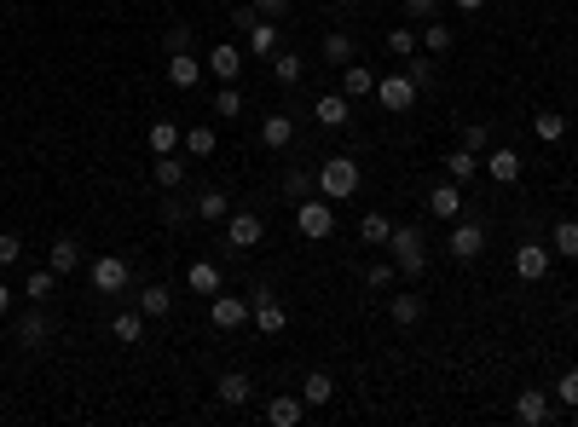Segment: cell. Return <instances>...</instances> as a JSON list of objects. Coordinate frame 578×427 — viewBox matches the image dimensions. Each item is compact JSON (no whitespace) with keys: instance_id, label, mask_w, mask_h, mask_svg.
Returning <instances> with one entry per match:
<instances>
[{"instance_id":"cell-1","label":"cell","mask_w":578,"mask_h":427,"mask_svg":"<svg viewBox=\"0 0 578 427\" xmlns=\"http://www.w3.org/2000/svg\"><path fill=\"white\" fill-rule=\"evenodd\" d=\"M358 180H365V173H358L353 156H324V162H318V191L330 202H348L358 191Z\"/></svg>"},{"instance_id":"cell-2","label":"cell","mask_w":578,"mask_h":427,"mask_svg":"<svg viewBox=\"0 0 578 427\" xmlns=\"http://www.w3.org/2000/svg\"><path fill=\"white\" fill-rule=\"evenodd\" d=\"M382 248L399 260V277H423V272H428V255H423V231H416V226H394V237H387Z\"/></svg>"},{"instance_id":"cell-3","label":"cell","mask_w":578,"mask_h":427,"mask_svg":"<svg viewBox=\"0 0 578 427\" xmlns=\"http://www.w3.org/2000/svg\"><path fill=\"white\" fill-rule=\"evenodd\" d=\"M249 324L260 329V335H284L289 329V312H284V300H278L267 283H260L255 295H249Z\"/></svg>"},{"instance_id":"cell-4","label":"cell","mask_w":578,"mask_h":427,"mask_svg":"<svg viewBox=\"0 0 578 427\" xmlns=\"http://www.w3.org/2000/svg\"><path fill=\"white\" fill-rule=\"evenodd\" d=\"M295 231H301L307 243H324V237L336 231V202H330V197H324V202L301 197V209H295Z\"/></svg>"},{"instance_id":"cell-5","label":"cell","mask_w":578,"mask_h":427,"mask_svg":"<svg viewBox=\"0 0 578 427\" xmlns=\"http://www.w3.org/2000/svg\"><path fill=\"white\" fill-rule=\"evenodd\" d=\"M260 237H267V219H260L255 209H238V214H226V248H238V255H249V248H260Z\"/></svg>"},{"instance_id":"cell-6","label":"cell","mask_w":578,"mask_h":427,"mask_svg":"<svg viewBox=\"0 0 578 427\" xmlns=\"http://www.w3.org/2000/svg\"><path fill=\"white\" fill-rule=\"evenodd\" d=\"M87 283L99 295H122L133 283V272H128V260H122V255H99V260H87Z\"/></svg>"},{"instance_id":"cell-7","label":"cell","mask_w":578,"mask_h":427,"mask_svg":"<svg viewBox=\"0 0 578 427\" xmlns=\"http://www.w3.org/2000/svg\"><path fill=\"white\" fill-rule=\"evenodd\" d=\"M550 243H521V248H514V277H521V283H544V277H550Z\"/></svg>"},{"instance_id":"cell-8","label":"cell","mask_w":578,"mask_h":427,"mask_svg":"<svg viewBox=\"0 0 578 427\" xmlns=\"http://www.w3.org/2000/svg\"><path fill=\"white\" fill-rule=\"evenodd\" d=\"M243 46L238 41H220V46H214V53H209V64H202V70H214V75H220V87H238L243 82Z\"/></svg>"},{"instance_id":"cell-9","label":"cell","mask_w":578,"mask_h":427,"mask_svg":"<svg viewBox=\"0 0 578 427\" xmlns=\"http://www.w3.org/2000/svg\"><path fill=\"white\" fill-rule=\"evenodd\" d=\"M12 335H18V346H46V341L58 335V324L46 318V312H41V300H35V306H29L24 318H18V329H12Z\"/></svg>"},{"instance_id":"cell-10","label":"cell","mask_w":578,"mask_h":427,"mask_svg":"<svg viewBox=\"0 0 578 427\" xmlns=\"http://www.w3.org/2000/svg\"><path fill=\"white\" fill-rule=\"evenodd\" d=\"M377 99L387 104V110H394V116H405V110H411L416 104V87H411V75H382V82H377Z\"/></svg>"},{"instance_id":"cell-11","label":"cell","mask_w":578,"mask_h":427,"mask_svg":"<svg viewBox=\"0 0 578 427\" xmlns=\"http://www.w3.org/2000/svg\"><path fill=\"white\" fill-rule=\"evenodd\" d=\"M446 248H451V260H480V248H486V231H480L475 219H457Z\"/></svg>"},{"instance_id":"cell-12","label":"cell","mask_w":578,"mask_h":427,"mask_svg":"<svg viewBox=\"0 0 578 427\" xmlns=\"http://www.w3.org/2000/svg\"><path fill=\"white\" fill-rule=\"evenodd\" d=\"M348 116H353L348 92H324V99H312V121H318V128H348Z\"/></svg>"},{"instance_id":"cell-13","label":"cell","mask_w":578,"mask_h":427,"mask_svg":"<svg viewBox=\"0 0 578 427\" xmlns=\"http://www.w3.org/2000/svg\"><path fill=\"white\" fill-rule=\"evenodd\" d=\"M428 214H434V219H463V185H457V180H440V185L428 191Z\"/></svg>"},{"instance_id":"cell-14","label":"cell","mask_w":578,"mask_h":427,"mask_svg":"<svg viewBox=\"0 0 578 427\" xmlns=\"http://www.w3.org/2000/svg\"><path fill=\"white\" fill-rule=\"evenodd\" d=\"M209 318H214V329H243L249 324V300L243 295H214Z\"/></svg>"},{"instance_id":"cell-15","label":"cell","mask_w":578,"mask_h":427,"mask_svg":"<svg viewBox=\"0 0 578 427\" xmlns=\"http://www.w3.org/2000/svg\"><path fill=\"white\" fill-rule=\"evenodd\" d=\"M214 399H220V404H231V410H243L249 399H255V382H249L243 370H226L220 382H214Z\"/></svg>"},{"instance_id":"cell-16","label":"cell","mask_w":578,"mask_h":427,"mask_svg":"<svg viewBox=\"0 0 578 427\" xmlns=\"http://www.w3.org/2000/svg\"><path fill=\"white\" fill-rule=\"evenodd\" d=\"M387 318H394L399 329H416L428 318V295H394L387 300Z\"/></svg>"},{"instance_id":"cell-17","label":"cell","mask_w":578,"mask_h":427,"mask_svg":"<svg viewBox=\"0 0 578 427\" xmlns=\"http://www.w3.org/2000/svg\"><path fill=\"white\" fill-rule=\"evenodd\" d=\"M260 145H267V150H289V145H295V116L272 110V116L260 121Z\"/></svg>"},{"instance_id":"cell-18","label":"cell","mask_w":578,"mask_h":427,"mask_svg":"<svg viewBox=\"0 0 578 427\" xmlns=\"http://www.w3.org/2000/svg\"><path fill=\"white\" fill-rule=\"evenodd\" d=\"M514 422H521V427H544V422H550V399H544L538 387H521V399H514Z\"/></svg>"},{"instance_id":"cell-19","label":"cell","mask_w":578,"mask_h":427,"mask_svg":"<svg viewBox=\"0 0 578 427\" xmlns=\"http://www.w3.org/2000/svg\"><path fill=\"white\" fill-rule=\"evenodd\" d=\"M243 53L249 58H272L278 53V24L272 18H255V24H249V35H243Z\"/></svg>"},{"instance_id":"cell-20","label":"cell","mask_w":578,"mask_h":427,"mask_svg":"<svg viewBox=\"0 0 578 427\" xmlns=\"http://www.w3.org/2000/svg\"><path fill=\"white\" fill-rule=\"evenodd\" d=\"M301 416H307V399H301V393H278V399H267V422H272V427H295Z\"/></svg>"},{"instance_id":"cell-21","label":"cell","mask_w":578,"mask_h":427,"mask_svg":"<svg viewBox=\"0 0 578 427\" xmlns=\"http://www.w3.org/2000/svg\"><path fill=\"white\" fill-rule=\"evenodd\" d=\"M480 162H486V173H492L497 185H514V180H521V150H504V145H497V150L480 156Z\"/></svg>"},{"instance_id":"cell-22","label":"cell","mask_w":578,"mask_h":427,"mask_svg":"<svg viewBox=\"0 0 578 427\" xmlns=\"http://www.w3.org/2000/svg\"><path fill=\"white\" fill-rule=\"evenodd\" d=\"M185 289H191V295H220V266H214V260H191V266H185Z\"/></svg>"},{"instance_id":"cell-23","label":"cell","mask_w":578,"mask_h":427,"mask_svg":"<svg viewBox=\"0 0 578 427\" xmlns=\"http://www.w3.org/2000/svg\"><path fill=\"white\" fill-rule=\"evenodd\" d=\"M301 399H307V410L330 404V399H336V375H330V370H307V382H301Z\"/></svg>"},{"instance_id":"cell-24","label":"cell","mask_w":578,"mask_h":427,"mask_svg":"<svg viewBox=\"0 0 578 427\" xmlns=\"http://www.w3.org/2000/svg\"><path fill=\"white\" fill-rule=\"evenodd\" d=\"M168 82H174L180 92H191V87L202 82V64H197L191 53H168Z\"/></svg>"},{"instance_id":"cell-25","label":"cell","mask_w":578,"mask_h":427,"mask_svg":"<svg viewBox=\"0 0 578 427\" xmlns=\"http://www.w3.org/2000/svg\"><path fill=\"white\" fill-rule=\"evenodd\" d=\"M139 312H145V318H168V312H174V289H168V283H145V289H139Z\"/></svg>"},{"instance_id":"cell-26","label":"cell","mask_w":578,"mask_h":427,"mask_svg":"<svg viewBox=\"0 0 578 427\" xmlns=\"http://www.w3.org/2000/svg\"><path fill=\"white\" fill-rule=\"evenodd\" d=\"M46 266H53L58 277H70L75 266H82V243H75V237H58V243L46 248Z\"/></svg>"},{"instance_id":"cell-27","label":"cell","mask_w":578,"mask_h":427,"mask_svg":"<svg viewBox=\"0 0 578 427\" xmlns=\"http://www.w3.org/2000/svg\"><path fill=\"white\" fill-rule=\"evenodd\" d=\"M151 180L162 185V191H180V185H185V162H180L174 150H168V156H151Z\"/></svg>"},{"instance_id":"cell-28","label":"cell","mask_w":578,"mask_h":427,"mask_svg":"<svg viewBox=\"0 0 578 427\" xmlns=\"http://www.w3.org/2000/svg\"><path fill=\"white\" fill-rule=\"evenodd\" d=\"M451 41H457V35H451V24H440V18H428V24H423V35H416V46H423L428 58H446V53H451Z\"/></svg>"},{"instance_id":"cell-29","label":"cell","mask_w":578,"mask_h":427,"mask_svg":"<svg viewBox=\"0 0 578 427\" xmlns=\"http://www.w3.org/2000/svg\"><path fill=\"white\" fill-rule=\"evenodd\" d=\"M341 92H348V99L377 92V70H370V64H341Z\"/></svg>"},{"instance_id":"cell-30","label":"cell","mask_w":578,"mask_h":427,"mask_svg":"<svg viewBox=\"0 0 578 427\" xmlns=\"http://www.w3.org/2000/svg\"><path fill=\"white\" fill-rule=\"evenodd\" d=\"M111 335L122 341V346H139V341H145V312H116V318H111Z\"/></svg>"},{"instance_id":"cell-31","label":"cell","mask_w":578,"mask_h":427,"mask_svg":"<svg viewBox=\"0 0 578 427\" xmlns=\"http://www.w3.org/2000/svg\"><path fill=\"white\" fill-rule=\"evenodd\" d=\"M180 145H185V133H180L168 116H156V121H151V156H168V150H180Z\"/></svg>"},{"instance_id":"cell-32","label":"cell","mask_w":578,"mask_h":427,"mask_svg":"<svg viewBox=\"0 0 578 427\" xmlns=\"http://www.w3.org/2000/svg\"><path fill=\"white\" fill-rule=\"evenodd\" d=\"M475 168H480V150H468V145H457V150L446 156V180H457V185L475 180Z\"/></svg>"},{"instance_id":"cell-33","label":"cell","mask_w":578,"mask_h":427,"mask_svg":"<svg viewBox=\"0 0 578 427\" xmlns=\"http://www.w3.org/2000/svg\"><path fill=\"white\" fill-rule=\"evenodd\" d=\"M550 255L578 260V219H555V231H550Z\"/></svg>"},{"instance_id":"cell-34","label":"cell","mask_w":578,"mask_h":427,"mask_svg":"<svg viewBox=\"0 0 578 427\" xmlns=\"http://www.w3.org/2000/svg\"><path fill=\"white\" fill-rule=\"evenodd\" d=\"M24 295H29V300H41V306H46V300L58 295V272H53V266H41V272H29V277H24Z\"/></svg>"},{"instance_id":"cell-35","label":"cell","mask_w":578,"mask_h":427,"mask_svg":"<svg viewBox=\"0 0 578 427\" xmlns=\"http://www.w3.org/2000/svg\"><path fill=\"white\" fill-rule=\"evenodd\" d=\"M533 133L544 139V145H555V139H567V116H561V110H538V116H533Z\"/></svg>"},{"instance_id":"cell-36","label":"cell","mask_w":578,"mask_h":427,"mask_svg":"<svg viewBox=\"0 0 578 427\" xmlns=\"http://www.w3.org/2000/svg\"><path fill=\"white\" fill-rule=\"evenodd\" d=\"M365 283H370V289H382V295H387V289L399 283V260H394V255H387V260H370V266H365Z\"/></svg>"},{"instance_id":"cell-37","label":"cell","mask_w":578,"mask_h":427,"mask_svg":"<svg viewBox=\"0 0 578 427\" xmlns=\"http://www.w3.org/2000/svg\"><path fill=\"white\" fill-rule=\"evenodd\" d=\"M301 75H307V64H301L295 53H272V82H278V87H295Z\"/></svg>"},{"instance_id":"cell-38","label":"cell","mask_w":578,"mask_h":427,"mask_svg":"<svg viewBox=\"0 0 578 427\" xmlns=\"http://www.w3.org/2000/svg\"><path fill=\"white\" fill-rule=\"evenodd\" d=\"M358 237H365L370 248H382L387 237H394V219H387V214H365V219H358Z\"/></svg>"},{"instance_id":"cell-39","label":"cell","mask_w":578,"mask_h":427,"mask_svg":"<svg viewBox=\"0 0 578 427\" xmlns=\"http://www.w3.org/2000/svg\"><path fill=\"white\" fill-rule=\"evenodd\" d=\"M324 64H353V35L330 29V35H324Z\"/></svg>"},{"instance_id":"cell-40","label":"cell","mask_w":578,"mask_h":427,"mask_svg":"<svg viewBox=\"0 0 578 427\" xmlns=\"http://www.w3.org/2000/svg\"><path fill=\"white\" fill-rule=\"evenodd\" d=\"M226 214H231L226 191H197V219H226Z\"/></svg>"},{"instance_id":"cell-41","label":"cell","mask_w":578,"mask_h":427,"mask_svg":"<svg viewBox=\"0 0 578 427\" xmlns=\"http://www.w3.org/2000/svg\"><path fill=\"white\" fill-rule=\"evenodd\" d=\"M312 191H318V173H307V168L284 173V197H312Z\"/></svg>"},{"instance_id":"cell-42","label":"cell","mask_w":578,"mask_h":427,"mask_svg":"<svg viewBox=\"0 0 578 427\" xmlns=\"http://www.w3.org/2000/svg\"><path fill=\"white\" fill-rule=\"evenodd\" d=\"M214 145H220L214 128H202V121H197V128H185V150H191V156H214Z\"/></svg>"},{"instance_id":"cell-43","label":"cell","mask_w":578,"mask_h":427,"mask_svg":"<svg viewBox=\"0 0 578 427\" xmlns=\"http://www.w3.org/2000/svg\"><path fill=\"white\" fill-rule=\"evenodd\" d=\"M387 58H411L416 53V29H387Z\"/></svg>"},{"instance_id":"cell-44","label":"cell","mask_w":578,"mask_h":427,"mask_svg":"<svg viewBox=\"0 0 578 427\" xmlns=\"http://www.w3.org/2000/svg\"><path fill=\"white\" fill-rule=\"evenodd\" d=\"M405 75H411V87H416V92H428V87H434V64H428V53H423V58L411 53V64H405Z\"/></svg>"},{"instance_id":"cell-45","label":"cell","mask_w":578,"mask_h":427,"mask_svg":"<svg viewBox=\"0 0 578 427\" xmlns=\"http://www.w3.org/2000/svg\"><path fill=\"white\" fill-rule=\"evenodd\" d=\"M214 116H226V121L243 116V92L238 87H220V92H214Z\"/></svg>"},{"instance_id":"cell-46","label":"cell","mask_w":578,"mask_h":427,"mask_svg":"<svg viewBox=\"0 0 578 427\" xmlns=\"http://www.w3.org/2000/svg\"><path fill=\"white\" fill-rule=\"evenodd\" d=\"M24 260V243H18V231H0V266H18Z\"/></svg>"},{"instance_id":"cell-47","label":"cell","mask_w":578,"mask_h":427,"mask_svg":"<svg viewBox=\"0 0 578 427\" xmlns=\"http://www.w3.org/2000/svg\"><path fill=\"white\" fill-rule=\"evenodd\" d=\"M555 399L567 404V410H578V370H567V375L555 382Z\"/></svg>"},{"instance_id":"cell-48","label":"cell","mask_w":578,"mask_h":427,"mask_svg":"<svg viewBox=\"0 0 578 427\" xmlns=\"http://www.w3.org/2000/svg\"><path fill=\"white\" fill-rule=\"evenodd\" d=\"M162 46H168V53H191V24H174L162 35Z\"/></svg>"},{"instance_id":"cell-49","label":"cell","mask_w":578,"mask_h":427,"mask_svg":"<svg viewBox=\"0 0 578 427\" xmlns=\"http://www.w3.org/2000/svg\"><path fill=\"white\" fill-rule=\"evenodd\" d=\"M463 145H468V150H492V128H480V121H468V128H463Z\"/></svg>"},{"instance_id":"cell-50","label":"cell","mask_w":578,"mask_h":427,"mask_svg":"<svg viewBox=\"0 0 578 427\" xmlns=\"http://www.w3.org/2000/svg\"><path fill=\"white\" fill-rule=\"evenodd\" d=\"M405 6V18H416V24H428L434 12H440V0H399Z\"/></svg>"},{"instance_id":"cell-51","label":"cell","mask_w":578,"mask_h":427,"mask_svg":"<svg viewBox=\"0 0 578 427\" xmlns=\"http://www.w3.org/2000/svg\"><path fill=\"white\" fill-rule=\"evenodd\" d=\"M255 12H260V18H272V24H284L289 18V0H255Z\"/></svg>"},{"instance_id":"cell-52","label":"cell","mask_w":578,"mask_h":427,"mask_svg":"<svg viewBox=\"0 0 578 427\" xmlns=\"http://www.w3.org/2000/svg\"><path fill=\"white\" fill-rule=\"evenodd\" d=\"M451 6H457V12H468V18H475V12H486V0H451Z\"/></svg>"},{"instance_id":"cell-53","label":"cell","mask_w":578,"mask_h":427,"mask_svg":"<svg viewBox=\"0 0 578 427\" xmlns=\"http://www.w3.org/2000/svg\"><path fill=\"white\" fill-rule=\"evenodd\" d=\"M6 312H12V289H6V283H0V318H6Z\"/></svg>"},{"instance_id":"cell-54","label":"cell","mask_w":578,"mask_h":427,"mask_svg":"<svg viewBox=\"0 0 578 427\" xmlns=\"http://www.w3.org/2000/svg\"><path fill=\"white\" fill-rule=\"evenodd\" d=\"M324 6H341V0H324Z\"/></svg>"}]
</instances>
